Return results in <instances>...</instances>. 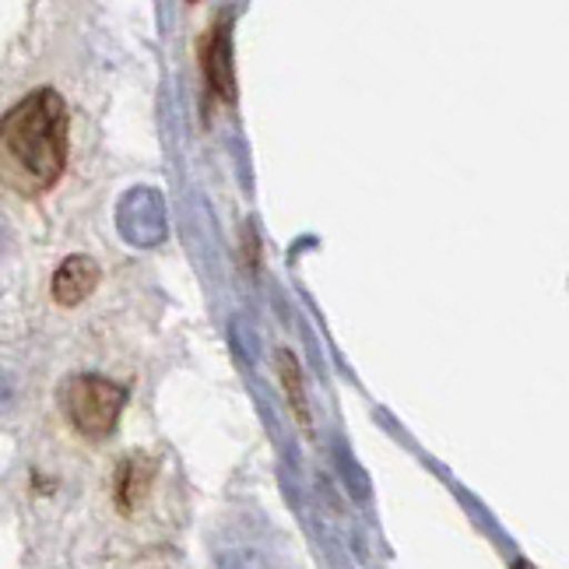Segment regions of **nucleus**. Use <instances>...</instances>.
<instances>
[{
	"mask_svg": "<svg viewBox=\"0 0 569 569\" xmlns=\"http://www.w3.org/2000/svg\"><path fill=\"white\" fill-rule=\"evenodd\" d=\"M81 166V106L53 78L0 92V193L42 201Z\"/></svg>",
	"mask_w": 569,
	"mask_h": 569,
	"instance_id": "f257e3e1",
	"label": "nucleus"
},
{
	"mask_svg": "<svg viewBox=\"0 0 569 569\" xmlns=\"http://www.w3.org/2000/svg\"><path fill=\"white\" fill-rule=\"evenodd\" d=\"M123 405H127L123 387L96 373L71 377L68 387H63V415H68V422L84 440H106L117 429Z\"/></svg>",
	"mask_w": 569,
	"mask_h": 569,
	"instance_id": "f03ea898",
	"label": "nucleus"
},
{
	"mask_svg": "<svg viewBox=\"0 0 569 569\" xmlns=\"http://www.w3.org/2000/svg\"><path fill=\"white\" fill-rule=\"evenodd\" d=\"M102 281V271L92 257L84 253H71L63 264L53 271V302L63 306V310H74L84 299L96 292V284Z\"/></svg>",
	"mask_w": 569,
	"mask_h": 569,
	"instance_id": "7ed1b4c3",
	"label": "nucleus"
},
{
	"mask_svg": "<svg viewBox=\"0 0 569 569\" xmlns=\"http://www.w3.org/2000/svg\"><path fill=\"white\" fill-rule=\"evenodd\" d=\"M156 471H159V465L151 461V457H144V453H130L127 461L120 465L117 486H113L120 513H134L138 510V502L151 489V481H156Z\"/></svg>",
	"mask_w": 569,
	"mask_h": 569,
	"instance_id": "20e7f679",
	"label": "nucleus"
},
{
	"mask_svg": "<svg viewBox=\"0 0 569 569\" xmlns=\"http://www.w3.org/2000/svg\"><path fill=\"white\" fill-rule=\"evenodd\" d=\"M278 380L284 387V393H289V405L296 411V419L302 429H310V408H306V387H302V373H299V362L292 352H278Z\"/></svg>",
	"mask_w": 569,
	"mask_h": 569,
	"instance_id": "39448f33",
	"label": "nucleus"
},
{
	"mask_svg": "<svg viewBox=\"0 0 569 569\" xmlns=\"http://www.w3.org/2000/svg\"><path fill=\"white\" fill-rule=\"evenodd\" d=\"M151 566H156V569H172L169 562H166V556H156V559H148ZM138 569H144V566H138Z\"/></svg>",
	"mask_w": 569,
	"mask_h": 569,
	"instance_id": "423d86ee",
	"label": "nucleus"
},
{
	"mask_svg": "<svg viewBox=\"0 0 569 569\" xmlns=\"http://www.w3.org/2000/svg\"><path fill=\"white\" fill-rule=\"evenodd\" d=\"M513 569H538V566H531L528 559H517V562H513Z\"/></svg>",
	"mask_w": 569,
	"mask_h": 569,
	"instance_id": "0eeeda50",
	"label": "nucleus"
}]
</instances>
